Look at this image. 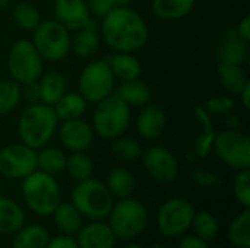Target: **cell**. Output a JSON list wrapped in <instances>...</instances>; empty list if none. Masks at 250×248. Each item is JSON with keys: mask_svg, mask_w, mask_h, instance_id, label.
<instances>
[{"mask_svg": "<svg viewBox=\"0 0 250 248\" xmlns=\"http://www.w3.org/2000/svg\"><path fill=\"white\" fill-rule=\"evenodd\" d=\"M101 34L117 53H135L148 42L149 37L145 20L129 6H114L103 18Z\"/></svg>", "mask_w": 250, "mask_h": 248, "instance_id": "obj_1", "label": "cell"}, {"mask_svg": "<svg viewBox=\"0 0 250 248\" xmlns=\"http://www.w3.org/2000/svg\"><path fill=\"white\" fill-rule=\"evenodd\" d=\"M59 118L51 105L38 102L28 105L19 115L18 134L23 145L38 151L48 145L57 130Z\"/></svg>", "mask_w": 250, "mask_h": 248, "instance_id": "obj_2", "label": "cell"}, {"mask_svg": "<svg viewBox=\"0 0 250 248\" xmlns=\"http://www.w3.org/2000/svg\"><path fill=\"white\" fill-rule=\"evenodd\" d=\"M22 197L26 206L40 216H50L62 202V193L54 175L35 170L22 178Z\"/></svg>", "mask_w": 250, "mask_h": 248, "instance_id": "obj_3", "label": "cell"}, {"mask_svg": "<svg viewBox=\"0 0 250 248\" xmlns=\"http://www.w3.org/2000/svg\"><path fill=\"white\" fill-rule=\"evenodd\" d=\"M130 124V107L117 94H110L97 102L92 114V130L100 137L113 140L122 136Z\"/></svg>", "mask_w": 250, "mask_h": 248, "instance_id": "obj_4", "label": "cell"}, {"mask_svg": "<svg viewBox=\"0 0 250 248\" xmlns=\"http://www.w3.org/2000/svg\"><path fill=\"white\" fill-rule=\"evenodd\" d=\"M72 205L91 221L108 218L113 209V194L107 186L98 180L88 178L76 184L72 191Z\"/></svg>", "mask_w": 250, "mask_h": 248, "instance_id": "obj_5", "label": "cell"}, {"mask_svg": "<svg viewBox=\"0 0 250 248\" xmlns=\"http://www.w3.org/2000/svg\"><path fill=\"white\" fill-rule=\"evenodd\" d=\"M108 227L114 232L116 238L133 240L144 232L148 224V212L145 206L132 197L120 199L108 215Z\"/></svg>", "mask_w": 250, "mask_h": 248, "instance_id": "obj_6", "label": "cell"}, {"mask_svg": "<svg viewBox=\"0 0 250 248\" xmlns=\"http://www.w3.org/2000/svg\"><path fill=\"white\" fill-rule=\"evenodd\" d=\"M70 34L57 20H44L34 29L32 44L42 60L60 61L70 51Z\"/></svg>", "mask_w": 250, "mask_h": 248, "instance_id": "obj_7", "label": "cell"}, {"mask_svg": "<svg viewBox=\"0 0 250 248\" xmlns=\"http://www.w3.org/2000/svg\"><path fill=\"white\" fill-rule=\"evenodd\" d=\"M7 67L12 79L19 85L35 82L42 75V58L28 39L16 41L7 58Z\"/></svg>", "mask_w": 250, "mask_h": 248, "instance_id": "obj_8", "label": "cell"}, {"mask_svg": "<svg viewBox=\"0 0 250 248\" xmlns=\"http://www.w3.org/2000/svg\"><path fill=\"white\" fill-rule=\"evenodd\" d=\"M116 77L108 61L98 60L86 64L79 75V94L86 102L97 104L113 94Z\"/></svg>", "mask_w": 250, "mask_h": 248, "instance_id": "obj_9", "label": "cell"}, {"mask_svg": "<svg viewBox=\"0 0 250 248\" xmlns=\"http://www.w3.org/2000/svg\"><path fill=\"white\" fill-rule=\"evenodd\" d=\"M217 156L230 168L242 171L250 167V139L237 129H229L215 134L214 145Z\"/></svg>", "mask_w": 250, "mask_h": 248, "instance_id": "obj_10", "label": "cell"}, {"mask_svg": "<svg viewBox=\"0 0 250 248\" xmlns=\"http://www.w3.org/2000/svg\"><path fill=\"white\" fill-rule=\"evenodd\" d=\"M193 215L195 208L189 200L180 197L170 199L158 210V229L168 238L180 237L192 227Z\"/></svg>", "mask_w": 250, "mask_h": 248, "instance_id": "obj_11", "label": "cell"}, {"mask_svg": "<svg viewBox=\"0 0 250 248\" xmlns=\"http://www.w3.org/2000/svg\"><path fill=\"white\" fill-rule=\"evenodd\" d=\"M37 170V151L23 145L15 143L0 151V175L19 180L25 178Z\"/></svg>", "mask_w": 250, "mask_h": 248, "instance_id": "obj_12", "label": "cell"}, {"mask_svg": "<svg viewBox=\"0 0 250 248\" xmlns=\"http://www.w3.org/2000/svg\"><path fill=\"white\" fill-rule=\"evenodd\" d=\"M145 170L152 178L161 183L176 180L179 174V162L176 156L163 146H152L142 153Z\"/></svg>", "mask_w": 250, "mask_h": 248, "instance_id": "obj_13", "label": "cell"}, {"mask_svg": "<svg viewBox=\"0 0 250 248\" xmlns=\"http://www.w3.org/2000/svg\"><path fill=\"white\" fill-rule=\"evenodd\" d=\"M62 145L70 152H85L91 148L94 142V130L92 126L88 124L85 120L73 118L63 121L59 129Z\"/></svg>", "mask_w": 250, "mask_h": 248, "instance_id": "obj_14", "label": "cell"}, {"mask_svg": "<svg viewBox=\"0 0 250 248\" xmlns=\"http://www.w3.org/2000/svg\"><path fill=\"white\" fill-rule=\"evenodd\" d=\"M215 51L220 63L242 66L249 58V41L243 39L236 29H227L218 38Z\"/></svg>", "mask_w": 250, "mask_h": 248, "instance_id": "obj_15", "label": "cell"}, {"mask_svg": "<svg viewBox=\"0 0 250 248\" xmlns=\"http://www.w3.org/2000/svg\"><path fill=\"white\" fill-rule=\"evenodd\" d=\"M56 20L69 31H78L91 20V15L85 0H56Z\"/></svg>", "mask_w": 250, "mask_h": 248, "instance_id": "obj_16", "label": "cell"}, {"mask_svg": "<svg viewBox=\"0 0 250 248\" xmlns=\"http://www.w3.org/2000/svg\"><path fill=\"white\" fill-rule=\"evenodd\" d=\"M76 235L79 248H114L117 243L111 228L101 221L82 225Z\"/></svg>", "mask_w": 250, "mask_h": 248, "instance_id": "obj_17", "label": "cell"}, {"mask_svg": "<svg viewBox=\"0 0 250 248\" xmlns=\"http://www.w3.org/2000/svg\"><path fill=\"white\" fill-rule=\"evenodd\" d=\"M167 115L160 105L146 104L141 110L136 120V130L144 139H158L166 129Z\"/></svg>", "mask_w": 250, "mask_h": 248, "instance_id": "obj_18", "label": "cell"}, {"mask_svg": "<svg viewBox=\"0 0 250 248\" xmlns=\"http://www.w3.org/2000/svg\"><path fill=\"white\" fill-rule=\"evenodd\" d=\"M100 45V34L95 22L91 19L85 26L76 31V35L70 39V50L81 58L91 57Z\"/></svg>", "mask_w": 250, "mask_h": 248, "instance_id": "obj_19", "label": "cell"}, {"mask_svg": "<svg viewBox=\"0 0 250 248\" xmlns=\"http://www.w3.org/2000/svg\"><path fill=\"white\" fill-rule=\"evenodd\" d=\"M25 225L23 209L12 199L0 196V235L15 234Z\"/></svg>", "mask_w": 250, "mask_h": 248, "instance_id": "obj_20", "label": "cell"}, {"mask_svg": "<svg viewBox=\"0 0 250 248\" xmlns=\"http://www.w3.org/2000/svg\"><path fill=\"white\" fill-rule=\"evenodd\" d=\"M38 86H40V98L42 104L47 105H54L64 94H66V79L62 73L51 70L47 72L45 75H41L38 79Z\"/></svg>", "mask_w": 250, "mask_h": 248, "instance_id": "obj_21", "label": "cell"}, {"mask_svg": "<svg viewBox=\"0 0 250 248\" xmlns=\"http://www.w3.org/2000/svg\"><path fill=\"white\" fill-rule=\"evenodd\" d=\"M108 66H110L114 77L122 82L139 79V76L142 73V66L139 63V60L132 53H116L110 58Z\"/></svg>", "mask_w": 250, "mask_h": 248, "instance_id": "obj_22", "label": "cell"}, {"mask_svg": "<svg viewBox=\"0 0 250 248\" xmlns=\"http://www.w3.org/2000/svg\"><path fill=\"white\" fill-rule=\"evenodd\" d=\"M196 0H152V13L163 20H176L188 16Z\"/></svg>", "mask_w": 250, "mask_h": 248, "instance_id": "obj_23", "label": "cell"}, {"mask_svg": "<svg viewBox=\"0 0 250 248\" xmlns=\"http://www.w3.org/2000/svg\"><path fill=\"white\" fill-rule=\"evenodd\" d=\"M50 240L48 231L38 224L23 225L15 232L12 248H45Z\"/></svg>", "mask_w": 250, "mask_h": 248, "instance_id": "obj_24", "label": "cell"}, {"mask_svg": "<svg viewBox=\"0 0 250 248\" xmlns=\"http://www.w3.org/2000/svg\"><path fill=\"white\" fill-rule=\"evenodd\" d=\"M54 224L64 235H76L82 227V215L72 203H62L53 212Z\"/></svg>", "mask_w": 250, "mask_h": 248, "instance_id": "obj_25", "label": "cell"}, {"mask_svg": "<svg viewBox=\"0 0 250 248\" xmlns=\"http://www.w3.org/2000/svg\"><path fill=\"white\" fill-rule=\"evenodd\" d=\"M86 101L81 94L69 92L64 94L54 105V113L59 121H67L73 118H81L86 111Z\"/></svg>", "mask_w": 250, "mask_h": 248, "instance_id": "obj_26", "label": "cell"}, {"mask_svg": "<svg viewBox=\"0 0 250 248\" xmlns=\"http://www.w3.org/2000/svg\"><path fill=\"white\" fill-rule=\"evenodd\" d=\"M38 151L40 152H37V170L50 175H57L66 170L67 156L62 149L54 146H44Z\"/></svg>", "mask_w": 250, "mask_h": 248, "instance_id": "obj_27", "label": "cell"}, {"mask_svg": "<svg viewBox=\"0 0 250 248\" xmlns=\"http://www.w3.org/2000/svg\"><path fill=\"white\" fill-rule=\"evenodd\" d=\"M117 95L129 107H144L151 101L149 86L139 79L123 82L117 91Z\"/></svg>", "mask_w": 250, "mask_h": 248, "instance_id": "obj_28", "label": "cell"}, {"mask_svg": "<svg viewBox=\"0 0 250 248\" xmlns=\"http://www.w3.org/2000/svg\"><path fill=\"white\" fill-rule=\"evenodd\" d=\"M107 189L119 199L130 197L135 191L136 183L133 174L126 168H114L107 177Z\"/></svg>", "mask_w": 250, "mask_h": 248, "instance_id": "obj_29", "label": "cell"}, {"mask_svg": "<svg viewBox=\"0 0 250 248\" xmlns=\"http://www.w3.org/2000/svg\"><path fill=\"white\" fill-rule=\"evenodd\" d=\"M218 76L223 88L230 94H240V91L246 86L248 76L242 66L218 63Z\"/></svg>", "mask_w": 250, "mask_h": 248, "instance_id": "obj_30", "label": "cell"}, {"mask_svg": "<svg viewBox=\"0 0 250 248\" xmlns=\"http://www.w3.org/2000/svg\"><path fill=\"white\" fill-rule=\"evenodd\" d=\"M230 243L236 248H250V210H245L233 219L229 228Z\"/></svg>", "mask_w": 250, "mask_h": 248, "instance_id": "obj_31", "label": "cell"}, {"mask_svg": "<svg viewBox=\"0 0 250 248\" xmlns=\"http://www.w3.org/2000/svg\"><path fill=\"white\" fill-rule=\"evenodd\" d=\"M66 170H67L69 177L73 181L81 183L83 180L91 178L94 165H92L91 158L85 152H72V155L67 158Z\"/></svg>", "mask_w": 250, "mask_h": 248, "instance_id": "obj_32", "label": "cell"}, {"mask_svg": "<svg viewBox=\"0 0 250 248\" xmlns=\"http://www.w3.org/2000/svg\"><path fill=\"white\" fill-rule=\"evenodd\" d=\"M195 114L198 115L199 121L204 126V132L198 137V140L195 143V149H196V153L199 156H207L209 153L212 145H214L215 132L212 130V123H211V118H209V113H207L204 107H196Z\"/></svg>", "mask_w": 250, "mask_h": 248, "instance_id": "obj_33", "label": "cell"}, {"mask_svg": "<svg viewBox=\"0 0 250 248\" xmlns=\"http://www.w3.org/2000/svg\"><path fill=\"white\" fill-rule=\"evenodd\" d=\"M13 20L19 28L25 31H34L41 22V13L32 3L22 1L13 7Z\"/></svg>", "mask_w": 250, "mask_h": 248, "instance_id": "obj_34", "label": "cell"}, {"mask_svg": "<svg viewBox=\"0 0 250 248\" xmlns=\"http://www.w3.org/2000/svg\"><path fill=\"white\" fill-rule=\"evenodd\" d=\"M192 227H193L196 235L205 241L214 240L220 232V225H218L217 218L211 212H207V210L195 212Z\"/></svg>", "mask_w": 250, "mask_h": 248, "instance_id": "obj_35", "label": "cell"}, {"mask_svg": "<svg viewBox=\"0 0 250 248\" xmlns=\"http://www.w3.org/2000/svg\"><path fill=\"white\" fill-rule=\"evenodd\" d=\"M21 102V85L13 79L0 80V115L13 111Z\"/></svg>", "mask_w": 250, "mask_h": 248, "instance_id": "obj_36", "label": "cell"}, {"mask_svg": "<svg viewBox=\"0 0 250 248\" xmlns=\"http://www.w3.org/2000/svg\"><path fill=\"white\" fill-rule=\"evenodd\" d=\"M114 142L111 143V151L113 153L120 158V159H125V161H136L142 156L144 151H142V146L130 139V137H116L113 139Z\"/></svg>", "mask_w": 250, "mask_h": 248, "instance_id": "obj_37", "label": "cell"}, {"mask_svg": "<svg viewBox=\"0 0 250 248\" xmlns=\"http://www.w3.org/2000/svg\"><path fill=\"white\" fill-rule=\"evenodd\" d=\"M233 193L236 200L245 206H250V171L248 170H242L237 172V175L234 177L233 181Z\"/></svg>", "mask_w": 250, "mask_h": 248, "instance_id": "obj_38", "label": "cell"}, {"mask_svg": "<svg viewBox=\"0 0 250 248\" xmlns=\"http://www.w3.org/2000/svg\"><path fill=\"white\" fill-rule=\"evenodd\" d=\"M234 107V101L231 98H211L207 101L205 104V111L211 113V114H227L233 110Z\"/></svg>", "mask_w": 250, "mask_h": 248, "instance_id": "obj_39", "label": "cell"}, {"mask_svg": "<svg viewBox=\"0 0 250 248\" xmlns=\"http://www.w3.org/2000/svg\"><path fill=\"white\" fill-rule=\"evenodd\" d=\"M193 180L202 189H212V187H217L221 184V180L217 174H214L208 170H202V168L193 171Z\"/></svg>", "mask_w": 250, "mask_h": 248, "instance_id": "obj_40", "label": "cell"}, {"mask_svg": "<svg viewBox=\"0 0 250 248\" xmlns=\"http://www.w3.org/2000/svg\"><path fill=\"white\" fill-rule=\"evenodd\" d=\"M85 1H86L89 15L94 18H100V19H103L114 7L113 0H85Z\"/></svg>", "mask_w": 250, "mask_h": 248, "instance_id": "obj_41", "label": "cell"}, {"mask_svg": "<svg viewBox=\"0 0 250 248\" xmlns=\"http://www.w3.org/2000/svg\"><path fill=\"white\" fill-rule=\"evenodd\" d=\"M21 99H23L25 102H28V105L41 102L38 80L29 82V83H25V85H21Z\"/></svg>", "mask_w": 250, "mask_h": 248, "instance_id": "obj_42", "label": "cell"}, {"mask_svg": "<svg viewBox=\"0 0 250 248\" xmlns=\"http://www.w3.org/2000/svg\"><path fill=\"white\" fill-rule=\"evenodd\" d=\"M45 248H79V246L73 237L62 234L54 238H50Z\"/></svg>", "mask_w": 250, "mask_h": 248, "instance_id": "obj_43", "label": "cell"}, {"mask_svg": "<svg viewBox=\"0 0 250 248\" xmlns=\"http://www.w3.org/2000/svg\"><path fill=\"white\" fill-rule=\"evenodd\" d=\"M177 248H211L208 246V243L202 238H199L198 235H190L186 237L180 241Z\"/></svg>", "mask_w": 250, "mask_h": 248, "instance_id": "obj_44", "label": "cell"}, {"mask_svg": "<svg viewBox=\"0 0 250 248\" xmlns=\"http://www.w3.org/2000/svg\"><path fill=\"white\" fill-rule=\"evenodd\" d=\"M236 31H237V34L243 38V39H246V41H250V16H245L240 22H239V26L236 28Z\"/></svg>", "mask_w": 250, "mask_h": 248, "instance_id": "obj_45", "label": "cell"}, {"mask_svg": "<svg viewBox=\"0 0 250 248\" xmlns=\"http://www.w3.org/2000/svg\"><path fill=\"white\" fill-rule=\"evenodd\" d=\"M240 98H242V105L245 107V110L250 108V82L246 83V86L240 91Z\"/></svg>", "mask_w": 250, "mask_h": 248, "instance_id": "obj_46", "label": "cell"}, {"mask_svg": "<svg viewBox=\"0 0 250 248\" xmlns=\"http://www.w3.org/2000/svg\"><path fill=\"white\" fill-rule=\"evenodd\" d=\"M226 124H227L229 129H237L240 126V120L236 115H231V114L227 113V115H226Z\"/></svg>", "mask_w": 250, "mask_h": 248, "instance_id": "obj_47", "label": "cell"}, {"mask_svg": "<svg viewBox=\"0 0 250 248\" xmlns=\"http://www.w3.org/2000/svg\"><path fill=\"white\" fill-rule=\"evenodd\" d=\"M133 0H113L114 6H129Z\"/></svg>", "mask_w": 250, "mask_h": 248, "instance_id": "obj_48", "label": "cell"}, {"mask_svg": "<svg viewBox=\"0 0 250 248\" xmlns=\"http://www.w3.org/2000/svg\"><path fill=\"white\" fill-rule=\"evenodd\" d=\"M9 3H10V0H0V12H1L3 9H6V7L9 6Z\"/></svg>", "mask_w": 250, "mask_h": 248, "instance_id": "obj_49", "label": "cell"}, {"mask_svg": "<svg viewBox=\"0 0 250 248\" xmlns=\"http://www.w3.org/2000/svg\"><path fill=\"white\" fill-rule=\"evenodd\" d=\"M125 248H144L142 246H138V244H129V246H126Z\"/></svg>", "mask_w": 250, "mask_h": 248, "instance_id": "obj_50", "label": "cell"}, {"mask_svg": "<svg viewBox=\"0 0 250 248\" xmlns=\"http://www.w3.org/2000/svg\"><path fill=\"white\" fill-rule=\"evenodd\" d=\"M152 248H166V247H164V246H161V244H154Z\"/></svg>", "mask_w": 250, "mask_h": 248, "instance_id": "obj_51", "label": "cell"}, {"mask_svg": "<svg viewBox=\"0 0 250 248\" xmlns=\"http://www.w3.org/2000/svg\"><path fill=\"white\" fill-rule=\"evenodd\" d=\"M1 187H3V184H1V178H0V193H1Z\"/></svg>", "mask_w": 250, "mask_h": 248, "instance_id": "obj_52", "label": "cell"}, {"mask_svg": "<svg viewBox=\"0 0 250 248\" xmlns=\"http://www.w3.org/2000/svg\"><path fill=\"white\" fill-rule=\"evenodd\" d=\"M234 248H236V247H234Z\"/></svg>", "mask_w": 250, "mask_h": 248, "instance_id": "obj_53", "label": "cell"}]
</instances>
